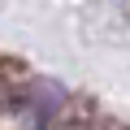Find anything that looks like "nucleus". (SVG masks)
Masks as SVG:
<instances>
[{
	"label": "nucleus",
	"instance_id": "obj_1",
	"mask_svg": "<svg viewBox=\"0 0 130 130\" xmlns=\"http://www.w3.org/2000/svg\"><path fill=\"white\" fill-rule=\"evenodd\" d=\"M65 104H70V95H65L56 83H48V78H35V83H26L18 95H13V108H18V117H26V121H35V126H48Z\"/></svg>",
	"mask_w": 130,
	"mask_h": 130
}]
</instances>
